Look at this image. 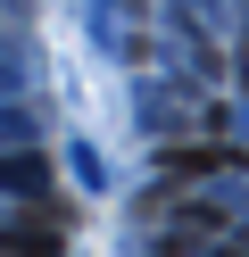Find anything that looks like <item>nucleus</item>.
Instances as JSON below:
<instances>
[{
	"label": "nucleus",
	"instance_id": "nucleus-1",
	"mask_svg": "<svg viewBox=\"0 0 249 257\" xmlns=\"http://www.w3.org/2000/svg\"><path fill=\"white\" fill-rule=\"evenodd\" d=\"M0 191H17V199H42V191H50V166H42V158H0Z\"/></svg>",
	"mask_w": 249,
	"mask_h": 257
},
{
	"label": "nucleus",
	"instance_id": "nucleus-3",
	"mask_svg": "<svg viewBox=\"0 0 249 257\" xmlns=\"http://www.w3.org/2000/svg\"><path fill=\"white\" fill-rule=\"evenodd\" d=\"M0 249H9V257H58V232H50V224H17Z\"/></svg>",
	"mask_w": 249,
	"mask_h": 257
},
{
	"label": "nucleus",
	"instance_id": "nucleus-2",
	"mask_svg": "<svg viewBox=\"0 0 249 257\" xmlns=\"http://www.w3.org/2000/svg\"><path fill=\"white\" fill-rule=\"evenodd\" d=\"M158 166H166V174H224L232 150H224V141H208V150H166Z\"/></svg>",
	"mask_w": 249,
	"mask_h": 257
}]
</instances>
